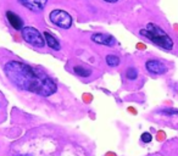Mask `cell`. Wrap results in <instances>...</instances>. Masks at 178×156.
Listing matches in <instances>:
<instances>
[{
    "mask_svg": "<svg viewBox=\"0 0 178 156\" xmlns=\"http://www.w3.org/2000/svg\"><path fill=\"white\" fill-rule=\"evenodd\" d=\"M7 78L21 90L50 96L56 92V84L43 71L20 61H9L4 66Z\"/></svg>",
    "mask_w": 178,
    "mask_h": 156,
    "instance_id": "cell-1",
    "label": "cell"
},
{
    "mask_svg": "<svg viewBox=\"0 0 178 156\" xmlns=\"http://www.w3.org/2000/svg\"><path fill=\"white\" fill-rule=\"evenodd\" d=\"M140 35L148 38L151 43L156 44L158 46L165 49V50H171L173 48V42L171 37L158 24L155 23H148L145 28L139 31Z\"/></svg>",
    "mask_w": 178,
    "mask_h": 156,
    "instance_id": "cell-2",
    "label": "cell"
},
{
    "mask_svg": "<svg viewBox=\"0 0 178 156\" xmlns=\"http://www.w3.org/2000/svg\"><path fill=\"white\" fill-rule=\"evenodd\" d=\"M22 35H23V39L28 44H31L35 48H43L45 45V39L43 38L40 32L33 27H23Z\"/></svg>",
    "mask_w": 178,
    "mask_h": 156,
    "instance_id": "cell-3",
    "label": "cell"
},
{
    "mask_svg": "<svg viewBox=\"0 0 178 156\" xmlns=\"http://www.w3.org/2000/svg\"><path fill=\"white\" fill-rule=\"evenodd\" d=\"M49 18L54 24H56L57 27L64 28V29L70 28L72 24V17L70 16L69 12H66L64 10H59V9L53 10L49 15Z\"/></svg>",
    "mask_w": 178,
    "mask_h": 156,
    "instance_id": "cell-4",
    "label": "cell"
},
{
    "mask_svg": "<svg viewBox=\"0 0 178 156\" xmlns=\"http://www.w3.org/2000/svg\"><path fill=\"white\" fill-rule=\"evenodd\" d=\"M145 68L153 73V74H164L167 71V67L165 63H162L159 60H149L145 62Z\"/></svg>",
    "mask_w": 178,
    "mask_h": 156,
    "instance_id": "cell-5",
    "label": "cell"
},
{
    "mask_svg": "<svg viewBox=\"0 0 178 156\" xmlns=\"http://www.w3.org/2000/svg\"><path fill=\"white\" fill-rule=\"evenodd\" d=\"M91 40L96 44H101V45H106V46H112L115 44V39L111 35L104 34V33H95L91 35Z\"/></svg>",
    "mask_w": 178,
    "mask_h": 156,
    "instance_id": "cell-6",
    "label": "cell"
},
{
    "mask_svg": "<svg viewBox=\"0 0 178 156\" xmlns=\"http://www.w3.org/2000/svg\"><path fill=\"white\" fill-rule=\"evenodd\" d=\"M23 6H26L27 9L32 10V11H42L44 9V6L46 5L48 0H18Z\"/></svg>",
    "mask_w": 178,
    "mask_h": 156,
    "instance_id": "cell-7",
    "label": "cell"
},
{
    "mask_svg": "<svg viewBox=\"0 0 178 156\" xmlns=\"http://www.w3.org/2000/svg\"><path fill=\"white\" fill-rule=\"evenodd\" d=\"M6 18L9 21V23L16 29V31H22L23 28V21L21 20V17L18 15H16L12 11H7L6 12Z\"/></svg>",
    "mask_w": 178,
    "mask_h": 156,
    "instance_id": "cell-8",
    "label": "cell"
},
{
    "mask_svg": "<svg viewBox=\"0 0 178 156\" xmlns=\"http://www.w3.org/2000/svg\"><path fill=\"white\" fill-rule=\"evenodd\" d=\"M44 39L46 42V44L50 46V49H54V50H60L61 46H60V43L57 42V39L51 35L49 32H44Z\"/></svg>",
    "mask_w": 178,
    "mask_h": 156,
    "instance_id": "cell-9",
    "label": "cell"
},
{
    "mask_svg": "<svg viewBox=\"0 0 178 156\" xmlns=\"http://www.w3.org/2000/svg\"><path fill=\"white\" fill-rule=\"evenodd\" d=\"M73 71H75V73L76 74H78V76H81V77H89L90 74H91V71L89 70V68H86V67H81V66H75L73 67Z\"/></svg>",
    "mask_w": 178,
    "mask_h": 156,
    "instance_id": "cell-10",
    "label": "cell"
},
{
    "mask_svg": "<svg viewBox=\"0 0 178 156\" xmlns=\"http://www.w3.org/2000/svg\"><path fill=\"white\" fill-rule=\"evenodd\" d=\"M106 63L111 67H116L120 65V59L116 55H107L106 56Z\"/></svg>",
    "mask_w": 178,
    "mask_h": 156,
    "instance_id": "cell-11",
    "label": "cell"
},
{
    "mask_svg": "<svg viewBox=\"0 0 178 156\" xmlns=\"http://www.w3.org/2000/svg\"><path fill=\"white\" fill-rule=\"evenodd\" d=\"M126 77L129 79V81H134L138 78V71L134 68V67H129L126 72Z\"/></svg>",
    "mask_w": 178,
    "mask_h": 156,
    "instance_id": "cell-12",
    "label": "cell"
},
{
    "mask_svg": "<svg viewBox=\"0 0 178 156\" xmlns=\"http://www.w3.org/2000/svg\"><path fill=\"white\" fill-rule=\"evenodd\" d=\"M160 114L166 115V116H172V115H177L178 110H175V109H164V110L160 111Z\"/></svg>",
    "mask_w": 178,
    "mask_h": 156,
    "instance_id": "cell-13",
    "label": "cell"
},
{
    "mask_svg": "<svg viewBox=\"0 0 178 156\" xmlns=\"http://www.w3.org/2000/svg\"><path fill=\"white\" fill-rule=\"evenodd\" d=\"M151 139H153V137H151V134H150V133L145 132V133H143V134H142V142H143V143H150V142H151Z\"/></svg>",
    "mask_w": 178,
    "mask_h": 156,
    "instance_id": "cell-14",
    "label": "cell"
},
{
    "mask_svg": "<svg viewBox=\"0 0 178 156\" xmlns=\"http://www.w3.org/2000/svg\"><path fill=\"white\" fill-rule=\"evenodd\" d=\"M104 1H106V2H116L118 0H104Z\"/></svg>",
    "mask_w": 178,
    "mask_h": 156,
    "instance_id": "cell-15",
    "label": "cell"
}]
</instances>
